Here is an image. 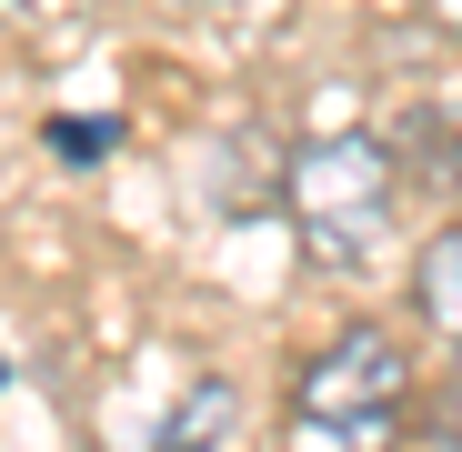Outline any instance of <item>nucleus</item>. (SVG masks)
<instances>
[{"instance_id":"nucleus-1","label":"nucleus","mask_w":462,"mask_h":452,"mask_svg":"<svg viewBox=\"0 0 462 452\" xmlns=\"http://www.w3.org/2000/svg\"><path fill=\"white\" fill-rule=\"evenodd\" d=\"M282 211H291V232L312 262L352 272L382 252V232H393V141L382 131H322V141H301L291 151V171H282Z\"/></svg>"},{"instance_id":"nucleus-2","label":"nucleus","mask_w":462,"mask_h":452,"mask_svg":"<svg viewBox=\"0 0 462 452\" xmlns=\"http://www.w3.org/2000/svg\"><path fill=\"white\" fill-rule=\"evenodd\" d=\"M402 383H412V352L393 332H372L352 322L342 342H322L312 362H301V383H291V432H312V442H362L402 412Z\"/></svg>"},{"instance_id":"nucleus-3","label":"nucleus","mask_w":462,"mask_h":452,"mask_svg":"<svg viewBox=\"0 0 462 452\" xmlns=\"http://www.w3.org/2000/svg\"><path fill=\"white\" fill-rule=\"evenodd\" d=\"M412 312L462 342V221H442V232L422 242V262H412Z\"/></svg>"},{"instance_id":"nucleus-4","label":"nucleus","mask_w":462,"mask_h":452,"mask_svg":"<svg viewBox=\"0 0 462 452\" xmlns=\"http://www.w3.org/2000/svg\"><path fill=\"white\" fill-rule=\"evenodd\" d=\"M211 432H231V383H191L181 412H171V432H162V452H201Z\"/></svg>"},{"instance_id":"nucleus-5","label":"nucleus","mask_w":462,"mask_h":452,"mask_svg":"<svg viewBox=\"0 0 462 452\" xmlns=\"http://www.w3.org/2000/svg\"><path fill=\"white\" fill-rule=\"evenodd\" d=\"M51 151H70V161H101V151H111V121H51Z\"/></svg>"},{"instance_id":"nucleus-6","label":"nucleus","mask_w":462,"mask_h":452,"mask_svg":"<svg viewBox=\"0 0 462 452\" xmlns=\"http://www.w3.org/2000/svg\"><path fill=\"white\" fill-rule=\"evenodd\" d=\"M422 21H432V31H452V41H462V0H422Z\"/></svg>"},{"instance_id":"nucleus-7","label":"nucleus","mask_w":462,"mask_h":452,"mask_svg":"<svg viewBox=\"0 0 462 452\" xmlns=\"http://www.w3.org/2000/svg\"><path fill=\"white\" fill-rule=\"evenodd\" d=\"M162 11H181V21H201V11H221V0H162Z\"/></svg>"},{"instance_id":"nucleus-8","label":"nucleus","mask_w":462,"mask_h":452,"mask_svg":"<svg viewBox=\"0 0 462 452\" xmlns=\"http://www.w3.org/2000/svg\"><path fill=\"white\" fill-rule=\"evenodd\" d=\"M21 11H31V0H0V31H11V21H21Z\"/></svg>"},{"instance_id":"nucleus-9","label":"nucleus","mask_w":462,"mask_h":452,"mask_svg":"<svg viewBox=\"0 0 462 452\" xmlns=\"http://www.w3.org/2000/svg\"><path fill=\"white\" fill-rule=\"evenodd\" d=\"M412 452H462V442H412Z\"/></svg>"},{"instance_id":"nucleus-10","label":"nucleus","mask_w":462,"mask_h":452,"mask_svg":"<svg viewBox=\"0 0 462 452\" xmlns=\"http://www.w3.org/2000/svg\"><path fill=\"white\" fill-rule=\"evenodd\" d=\"M452 383H462V362H452Z\"/></svg>"}]
</instances>
